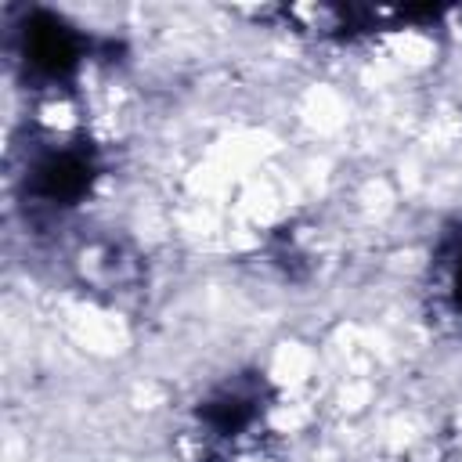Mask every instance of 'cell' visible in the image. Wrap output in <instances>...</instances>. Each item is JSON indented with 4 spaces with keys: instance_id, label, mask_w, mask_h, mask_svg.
Masks as SVG:
<instances>
[{
    "instance_id": "obj_1",
    "label": "cell",
    "mask_w": 462,
    "mask_h": 462,
    "mask_svg": "<svg viewBox=\"0 0 462 462\" xmlns=\"http://www.w3.org/2000/svg\"><path fill=\"white\" fill-rule=\"evenodd\" d=\"M14 199L32 224L79 209L105 177L101 148L83 134H36L14 155Z\"/></svg>"
},
{
    "instance_id": "obj_4",
    "label": "cell",
    "mask_w": 462,
    "mask_h": 462,
    "mask_svg": "<svg viewBox=\"0 0 462 462\" xmlns=\"http://www.w3.org/2000/svg\"><path fill=\"white\" fill-rule=\"evenodd\" d=\"M69 267L76 282L101 296H130L144 282V260L119 238H79L69 253Z\"/></svg>"
},
{
    "instance_id": "obj_3",
    "label": "cell",
    "mask_w": 462,
    "mask_h": 462,
    "mask_svg": "<svg viewBox=\"0 0 462 462\" xmlns=\"http://www.w3.org/2000/svg\"><path fill=\"white\" fill-rule=\"evenodd\" d=\"M112 47L51 7H22L7 22V58L32 90H72L83 69Z\"/></svg>"
},
{
    "instance_id": "obj_5",
    "label": "cell",
    "mask_w": 462,
    "mask_h": 462,
    "mask_svg": "<svg viewBox=\"0 0 462 462\" xmlns=\"http://www.w3.org/2000/svg\"><path fill=\"white\" fill-rule=\"evenodd\" d=\"M426 300H430V314L444 328L462 336V220L448 224L437 235V245L430 253Z\"/></svg>"
},
{
    "instance_id": "obj_2",
    "label": "cell",
    "mask_w": 462,
    "mask_h": 462,
    "mask_svg": "<svg viewBox=\"0 0 462 462\" xmlns=\"http://www.w3.org/2000/svg\"><path fill=\"white\" fill-rule=\"evenodd\" d=\"M271 408L274 386L260 368H235L209 383L188 411V437L199 462H235L263 437Z\"/></svg>"
}]
</instances>
